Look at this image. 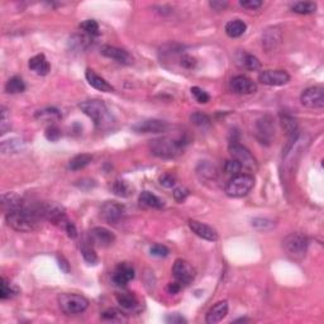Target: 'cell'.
<instances>
[{"label": "cell", "instance_id": "2", "mask_svg": "<svg viewBox=\"0 0 324 324\" xmlns=\"http://www.w3.org/2000/svg\"><path fill=\"white\" fill-rule=\"evenodd\" d=\"M187 141L184 137H162L151 141L150 150L152 155L160 158H175L184 152Z\"/></svg>", "mask_w": 324, "mask_h": 324}, {"label": "cell", "instance_id": "54", "mask_svg": "<svg viewBox=\"0 0 324 324\" xmlns=\"http://www.w3.org/2000/svg\"><path fill=\"white\" fill-rule=\"evenodd\" d=\"M65 231H66L67 236H69L70 238H76L77 237L76 227H75V224L72 223V222H67L66 226H65Z\"/></svg>", "mask_w": 324, "mask_h": 324}, {"label": "cell", "instance_id": "41", "mask_svg": "<svg viewBox=\"0 0 324 324\" xmlns=\"http://www.w3.org/2000/svg\"><path fill=\"white\" fill-rule=\"evenodd\" d=\"M80 28L86 33L87 36H98L99 35V24L98 22L94 21V19H87V21H84L81 24H80Z\"/></svg>", "mask_w": 324, "mask_h": 324}, {"label": "cell", "instance_id": "39", "mask_svg": "<svg viewBox=\"0 0 324 324\" xmlns=\"http://www.w3.org/2000/svg\"><path fill=\"white\" fill-rule=\"evenodd\" d=\"M100 318L105 321H117V323L127 320V318H124V313H122L121 310H118V309H114V308L108 309V310L103 311L100 315Z\"/></svg>", "mask_w": 324, "mask_h": 324}, {"label": "cell", "instance_id": "49", "mask_svg": "<svg viewBox=\"0 0 324 324\" xmlns=\"http://www.w3.org/2000/svg\"><path fill=\"white\" fill-rule=\"evenodd\" d=\"M190 191L186 189V187H176L174 190V199L177 201V203H182V201L186 200V198L189 196Z\"/></svg>", "mask_w": 324, "mask_h": 324}, {"label": "cell", "instance_id": "34", "mask_svg": "<svg viewBox=\"0 0 324 324\" xmlns=\"http://www.w3.org/2000/svg\"><path fill=\"white\" fill-rule=\"evenodd\" d=\"M291 11L298 14H313L316 12V4L314 2H298L291 6Z\"/></svg>", "mask_w": 324, "mask_h": 324}, {"label": "cell", "instance_id": "47", "mask_svg": "<svg viewBox=\"0 0 324 324\" xmlns=\"http://www.w3.org/2000/svg\"><path fill=\"white\" fill-rule=\"evenodd\" d=\"M150 252H151V255L155 256V257L164 258V257H166V256H169L170 251H169V248L166 247V246L158 245V243H157V245H153L152 247H151Z\"/></svg>", "mask_w": 324, "mask_h": 324}, {"label": "cell", "instance_id": "7", "mask_svg": "<svg viewBox=\"0 0 324 324\" xmlns=\"http://www.w3.org/2000/svg\"><path fill=\"white\" fill-rule=\"evenodd\" d=\"M230 153L232 156L233 160L240 162L242 169L248 170V171H256L257 170V161L253 157L252 153L242 145H231L230 146Z\"/></svg>", "mask_w": 324, "mask_h": 324}, {"label": "cell", "instance_id": "30", "mask_svg": "<svg viewBox=\"0 0 324 324\" xmlns=\"http://www.w3.org/2000/svg\"><path fill=\"white\" fill-rule=\"evenodd\" d=\"M92 161V156L89 153H81V155L75 156L69 162V169L72 171H79V170L85 169L87 165Z\"/></svg>", "mask_w": 324, "mask_h": 324}, {"label": "cell", "instance_id": "26", "mask_svg": "<svg viewBox=\"0 0 324 324\" xmlns=\"http://www.w3.org/2000/svg\"><path fill=\"white\" fill-rule=\"evenodd\" d=\"M2 205L8 211L23 208V199L16 192H6L2 195Z\"/></svg>", "mask_w": 324, "mask_h": 324}, {"label": "cell", "instance_id": "14", "mask_svg": "<svg viewBox=\"0 0 324 324\" xmlns=\"http://www.w3.org/2000/svg\"><path fill=\"white\" fill-rule=\"evenodd\" d=\"M231 89L233 92L240 95H248L253 94L257 90V85L253 80L250 77L243 76V75H238L231 80Z\"/></svg>", "mask_w": 324, "mask_h": 324}, {"label": "cell", "instance_id": "8", "mask_svg": "<svg viewBox=\"0 0 324 324\" xmlns=\"http://www.w3.org/2000/svg\"><path fill=\"white\" fill-rule=\"evenodd\" d=\"M300 101L305 108L323 109L324 108V89L321 86H311L303 91Z\"/></svg>", "mask_w": 324, "mask_h": 324}, {"label": "cell", "instance_id": "1", "mask_svg": "<svg viewBox=\"0 0 324 324\" xmlns=\"http://www.w3.org/2000/svg\"><path fill=\"white\" fill-rule=\"evenodd\" d=\"M41 211L35 209L21 208L17 210L8 211L6 215V221L11 228L18 232H32L40 224Z\"/></svg>", "mask_w": 324, "mask_h": 324}, {"label": "cell", "instance_id": "31", "mask_svg": "<svg viewBox=\"0 0 324 324\" xmlns=\"http://www.w3.org/2000/svg\"><path fill=\"white\" fill-rule=\"evenodd\" d=\"M26 90V84H24L23 79L19 76H13L7 81L6 84V91L8 94H19Z\"/></svg>", "mask_w": 324, "mask_h": 324}, {"label": "cell", "instance_id": "12", "mask_svg": "<svg viewBox=\"0 0 324 324\" xmlns=\"http://www.w3.org/2000/svg\"><path fill=\"white\" fill-rule=\"evenodd\" d=\"M172 275H174L175 281H177L179 284L189 285L195 276V272L189 262L179 258L172 266Z\"/></svg>", "mask_w": 324, "mask_h": 324}, {"label": "cell", "instance_id": "48", "mask_svg": "<svg viewBox=\"0 0 324 324\" xmlns=\"http://www.w3.org/2000/svg\"><path fill=\"white\" fill-rule=\"evenodd\" d=\"M46 138L51 142H56L61 138V131L58 127L56 126H51L46 129Z\"/></svg>", "mask_w": 324, "mask_h": 324}, {"label": "cell", "instance_id": "53", "mask_svg": "<svg viewBox=\"0 0 324 324\" xmlns=\"http://www.w3.org/2000/svg\"><path fill=\"white\" fill-rule=\"evenodd\" d=\"M166 321L171 324H182L186 323V319L180 315V314H170L169 316H166Z\"/></svg>", "mask_w": 324, "mask_h": 324}, {"label": "cell", "instance_id": "50", "mask_svg": "<svg viewBox=\"0 0 324 324\" xmlns=\"http://www.w3.org/2000/svg\"><path fill=\"white\" fill-rule=\"evenodd\" d=\"M240 4L241 7L248 9V11H256V9L262 7V2H260V0H241Z\"/></svg>", "mask_w": 324, "mask_h": 324}, {"label": "cell", "instance_id": "21", "mask_svg": "<svg viewBox=\"0 0 324 324\" xmlns=\"http://www.w3.org/2000/svg\"><path fill=\"white\" fill-rule=\"evenodd\" d=\"M236 63L242 69L250 70V71H256L261 67L260 60L256 56L245 52V51H240V52L236 53Z\"/></svg>", "mask_w": 324, "mask_h": 324}, {"label": "cell", "instance_id": "18", "mask_svg": "<svg viewBox=\"0 0 324 324\" xmlns=\"http://www.w3.org/2000/svg\"><path fill=\"white\" fill-rule=\"evenodd\" d=\"M167 123L160 119H147L135 124L132 129L137 133H162L167 129Z\"/></svg>", "mask_w": 324, "mask_h": 324}, {"label": "cell", "instance_id": "20", "mask_svg": "<svg viewBox=\"0 0 324 324\" xmlns=\"http://www.w3.org/2000/svg\"><path fill=\"white\" fill-rule=\"evenodd\" d=\"M227 314H228V301H218V303L214 304V305L209 309V311L206 313L205 316V321L208 324H217L223 320Z\"/></svg>", "mask_w": 324, "mask_h": 324}, {"label": "cell", "instance_id": "28", "mask_svg": "<svg viewBox=\"0 0 324 324\" xmlns=\"http://www.w3.org/2000/svg\"><path fill=\"white\" fill-rule=\"evenodd\" d=\"M117 301L126 310L136 311L140 308V301H138V299L132 293L117 294Z\"/></svg>", "mask_w": 324, "mask_h": 324}, {"label": "cell", "instance_id": "25", "mask_svg": "<svg viewBox=\"0 0 324 324\" xmlns=\"http://www.w3.org/2000/svg\"><path fill=\"white\" fill-rule=\"evenodd\" d=\"M281 41V32L279 28H269L262 36V45L267 51L276 47Z\"/></svg>", "mask_w": 324, "mask_h": 324}, {"label": "cell", "instance_id": "36", "mask_svg": "<svg viewBox=\"0 0 324 324\" xmlns=\"http://www.w3.org/2000/svg\"><path fill=\"white\" fill-rule=\"evenodd\" d=\"M18 290L11 284V282L7 281L6 279L0 280V299L2 300H7V299L13 298L14 295H17Z\"/></svg>", "mask_w": 324, "mask_h": 324}, {"label": "cell", "instance_id": "24", "mask_svg": "<svg viewBox=\"0 0 324 324\" xmlns=\"http://www.w3.org/2000/svg\"><path fill=\"white\" fill-rule=\"evenodd\" d=\"M281 124L291 142L298 140V122L290 114H281Z\"/></svg>", "mask_w": 324, "mask_h": 324}, {"label": "cell", "instance_id": "46", "mask_svg": "<svg viewBox=\"0 0 324 324\" xmlns=\"http://www.w3.org/2000/svg\"><path fill=\"white\" fill-rule=\"evenodd\" d=\"M252 226L258 231H267L274 227V222L266 218H256L252 221Z\"/></svg>", "mask_w": 324, "mask_h": 324}, {"label": "cell", "instance_id": "17", "mask_svg": "<svg viewBox=\"0 0 324 324\" xmlns=\"http://www.w3.org/2000/svg\"><path fill=\"white\" fill-rule=\"evenodd\" d=\"M189 228L195 233L198 237L203 238V240L209 241V242H215L218 241V233L214 228H211L210 226L205 223H201L199 221H194V219H190L189 221Z\"/></svg>", "mask_w": 324, "mask_h": 324}, {"label": "cell", "instance_id": "23", "mask_svg": "<svg viewBox=\"0 0 324 324\" xmlns=\"http://www.w3.org/2000/svg\"><path fill=\"white\" fill-rule=\"evenodd\" d=\"M28 66L32 71L40 76H46L51 70L50 62L45 55H36L35 57H32L28 62Z\"/></svg>", "mask_w": 324, "mask_h": 324}, {"label": "cell", "instance_id": "4", "mask_svg": "<svg viewBox=\"0 0 324 324\" xmlns=\"http://www.w3.org/2000/svg\"><path fill=\"white\" fill-rule=\"evenodd\" d=\"M255 186V177L250 174H238L233 176L224 187V191L231 198L246 196Z\"/></svg>", "mask_w": 324, "mask_h": 324}, {"label": "cell", "instance_id": "11", "mask_svg": "<svg viewBox=\"0 0 324 324\" xmlns=\"http://www.w3.org/2000/svg\"><path fill=\"white\" fill-rule=\"evenodd\" d=\"M258 81L267 86H282L290 81V75L284 70H265L258 75Z\"/></svg>", "mask_w": 324, "mask_h": 324}, {"label": "cell", "instance_id": "9", "mask_svg": "<svg viewBox=\"0 0 324 324\" xmlns=\"http://www.w3.org/2000/svg\"><path fill=\"white\" fill-rule=\"evenodd\" d=\"M40 211H41V215H42L43 218H46L47 221H50L51 223L57 224V226H61V224H62L63 228H65L66 223L69 222L66 219V213H65V209L56 203L45 204V205L41 206Z\"/></svg>", "mask_w": 324, "mask_h": 324}, {"label": "cell", "instance_id": "38", "mask_svg": "<svg viewBox=\"0 0 324 324\" xmlns=\"http://www.w3.org/2000/svg\"><path fill=\"white\" fill-rule=\"evenodd\" d=\"M198 175L201 177V179H209V180H215L217 177V170L215 167L211 166L210 164H206V162H201L198 166Z\"/></svg>", "mask_w": 324, "mask_h": 324}, {"label": "cell", "instance_id": "35", "mask_svg": "<svg viewBox=\"0 0 324 324\" xmlns=\"http://www.w3.org/2000/svg\"><path fill=\"white\" fill-rule=\"evenodd\" d=\"M61 112L56 108H46L36 113V118L46 122H53L61 119Z\"/></svg>", "mask_w": 324, "mask_h": 324}, {"label": "cell", "instance_id": "22", "mask_svg": "<svg viewBox=\"0 0 324 324\" xmlns=\"http://www.w3.org/2000/svg\"><path fill=\"white\" fill-rule=\"evenodd\" d=\"M85 77H86V81L89 82L90 86H92L94 89L99 90V91L103 92H112L114 91V87L106 81L105 79H103L101 76H99L98 74L92 70H86L85 72Z\"/></svg>", "mask_w": 324, "mask_h": 324}, {"label": "cell", "instance_id": "52", "mask_svg": "<svg viewBox=\"0 0 324 324\" xmlns=\"http://www.w3.org/2000/svg\"><path fill=\"white\" fill-rule=\"evenodd\" d=\"M181 66H184L185 69H194L196 65V58L192 57L190 55H184L181 57Z\"/></svg>", "mask_w": 324, "mask_h": 324}, {"label": "cell", "instance_id": "27", "mask_svg": "<svg viewBox=\"0 0 324 324\" xmlns=\"http://www.w3.org/2000/svg\"><path fill=\"white\" fill-rule=\"evenodd\" d=\"M247 29V24L245 23L241 19H233V21H230L224 27V31H226L227 36L231 38H237L241 37Z\"/></svg>", "mask_w": 324, "mask_h": 324}, {"label": "cell", "instance_id": "33", "mask_svg": "<svg viewBox=\"0 0 324 324\" xmlns=\"http://www.w3.org/2000/svg\"><path fill=\"white\" fill-rule=\"evenodd\" d=\"M112 190H113V192L117 196H121V198H128L133 191L132 186L124 180H117L113 184Z\"/></svg>", "mask_w": 324, "mask_h": 324}, {"label": "cell", "instance_id": "15", "mask_svg": "<svg viewBox=\"0 0 324 324\" xmlns=\"http://www.w3.org/2000/svg\"><path fill=\"white\" fill-rule=\"evenodd\" d=\"M256 129H257V133H256V135H257L258 141H260L262 145H270L275 133L272 119L270 118V117H264V118H261L257 122Z\"/></svg>", "mask_w": 324, "mask_h": 324}, {"label": "cell", "instance_id": "57", "mask_svg": "<svg viewBox=\"0 0 324 324\" xmlns=\"http://www.w3.org/2000/svg\"><path fill=\"white\" fill-rule=\"evenodd\" d=\"M182 285L179 284L177 281L175 282H170L169 285H167V291H169L170 294H177L181 290Z\"/></svg>", "mask_w": 324, "mask_h": 324}, {"label": "cell", "instance_id": "55", "mask_svg": "<svg viewBox=\"0 0 324 324\" xmlns=\"http://www.w3.org/2000/svg\"><path fill=\"white\" fill-rule=\"evenodd\" d=\"M57 260H58V266H60V269L62 270V271L65 272V274H69V272H70V265H69V262H67L66 258L63 257V256H58Z\"/></svg>", "mask_w": 324, "mask_h": 324}, {"label": "cell", "instance_id": "29", "mask_svg": "<svg viewBox=\"0 0 324 324\" xmlns=\"http://www.w3.org/2000/svg\"><path fill=\"white\" fill-rule=\"evenodd\" d=\"M140 204L146 206V208H153V209H161L164 206V201L161 200L157 195L152 194L150 191H142L140 195Z\"/></svg>", "mask_w": 324, "mask_h": 324}, {"label": "cell", "instance_id": "37", "mask_svg": "<svg viewBox=\"0 0 324 324\" xmlns=\"http://www.w3.org/2000/svg\"><path fill=\"white\" fill-rule=\"evenodd\" d=\"M2 152L3 153H17L23 148V142L21 140H9L2 142Z\"/></svg>", "mask_w": 324, "mask_h": 324}, {"label": "cell", "instance_id": "5", "mask_svg": "<svg viewBox=\"0 0 324 324\" xmlns=\"http://www.w3.org/2000/svg\"><path fill=\"white\" fill-rule=\"evenodd\" d=\"M57 301L61 311L67 314V315H75V314L84 313L89 308V300L85 296L79 295V294H60L57 298Z\"/></svg>", "mask_w": 324, "mask_h": 324}, {"label": "cell", "instance_id": "19", "mask_svg": "<svg viewBox=\"0 0 324 324\" xmlns=\"http://www.w3.org/2000/svg\"><path fill=\"white\" fill-rule=\"evenodd\" d=\"M100 53L103 56H105V57L112 58V60L122 63V65H131L133 61L132 56L129 55L127 51L122 50V48H118V47H114V46H109V45L101 46Z\"/></svg>", "mask_w": 324, "mask_h": 324}, {"label": "cell", "instance_id": "32", "mask_svg": "<svg viewBox=\"0 0 324 324\" xmlns=\"http://www.w3.org/2000/svg\"><path fill=\"white\" fill-rule=\"evenodd\" d=\"M70 47L74 51H85L90 45V36L75 35L69 41Z\"/></svg>", "mask_w": 324, "mask_h": 324}, {"label": "cell", "instance_id": "3", "mask_svg": "<svg viewBox=\"0 0 324 324\" xmlns=\"http://www.w3.org/2000/svg\"><path fill=\"white\" fill-rule=\"evenodd\" d=\"M79 106L84 112V114H86L94 122L96 128L106 129L113 123L112 122L113 121V117H112L111 112H109L108 106L105 105L104 101L98 100V99H92V100L82 101Z\"/></svg>", "mask_w": 324, "mask_h": 324}, {"label": "cell", "instance_id": "10", "mask_svg": "<svg viewBox=\"0 0 324 324\" xmlns=\"http://www.w3.org/2000/svg\"><path fill=\"white\" fill-rule=\"evenodd\" d=\"M124 206L117 201H105L100 208V217L109 224H118L123 221Z\"/></svg>", "mask_w": 324, "mask_h": 324}, {"label": "cell", "instance_id": "16", "mask_svg": "<svg viewBox=\"0 0 324 324\" xmlns=\"http://www.w3.org/2000/svg\"><path fill=\"white\" fill-rule=\"evenodd\" d=\"M90 240L99 247H109L116 241V236L112 231L106 230L104 227H95L90 232Z\"/></svg>", "mask_w": 324, "mask_h": 324}, {"label": "cell", "instance_id": "13", "mask_svg": "<svg viewBox=\"0 0 324 324\" xmlns=\"http://www.w3.org/2000/svg\"><path fill=\"white\" fill-rule=\"evenodd\" d=\"M133 279H135V269L132 267V265L127 264V262L119 264L112 275V281L117 286H126Z\"/></svg>", "mask_w": 324, "mask_h": 324}, {"label": "cell", "instance_id": "42", "mask_svg": "<svg viewBox=\"0 0 324 324\" xmlns=\"http://www.w3.org/2000/svg\"><path fill=\"white\" fill-rule=\"evenodd\" d=\"M190 91H191L192 96L195 98V100L198 101V103L206 104L209 100H210V96H209L208 92L204 91V90L200 89L199 86H192Z\"/></svg>", "mask_w": 324, "mask_h": 324}, {"label": "cell", "instance_id": "43", "mask_svg": "<svg viewBox=\"0 0 324 324\" xmlns=\"http://www.w3.org/2000/svg\"><path fill=\"white\" fill-rule=\"evenodd\" d=\"M8 129H11L8 111H7L6 106H2L0 108V132H2V136L6 135Z\"/></svg>", "mask_w": 324, "mask_h": 324}, {"label": "cell", "instance_id": "40", "mask_svg": "<svg viewBox=\"0 0 324 324\" xmlns=\"http://www.w3.org/2000/svg\"><path fill=\"white\" fill-rule=\"evenodd\" d=\"M81 255L84 257L85 262H87L89 265H96L99 261L98 255L94 251V248L89 245H82L81 246Z\"/></svg>", "mask_w": 324, "mask_h": 324}, {"label": "cell", "instance_id": "51", "mask_svg": "<svg viewBox=\"0 0 324 324\" xmlns=\"http://www.w3.org/2000/svg\"><path fill=\"white\" fill-rule=\"evenodd\" d=\"M160 184L164 187H172L176 184V179L171 174H164L160 176Z\"/></svg>", "mask_w": 324, "mask_h": 324}, {"label": "cell", "instance_id": "6", "mask_svg": "<svg viewBox=\"0 0 324 324\" xmlns=\"http://www.w3.org/2000/svg\"><path fill=\"white\" fill-rule=\"evenodd\" d=\"M309 247V240L303 233H291L282 241V248L289 257L300 260L305 256Z\"/></svg>", "mask_w": 324, "mask_h": 324}, {"label": "cell", "instance_id": "44", "mask_svg": "<svg viewBox=\"0 0 324 324\" xmlns=\"http://www.w3.org/2000/svg\"><path fill=\"white\" fill-rule=\"evenodd\" d=\"M242 166L240 165V162H237L236 160H228L226 162V165H224V171H226V174L228 175H233V176H236V175L240 174L241 171H242Z\"/></svg>", "mask_w": 324, "mask_h": 324}, {"label": "cell", "instance_id": "45", "mask_svg": "<svg viewBox=\"0 0 324 324\" xmlns=\"http://www.w3.org/2000/svg\"><path fill=\"white\" fill-rule=\"evenodd\" d=\"M190 119H191L192 123L198 127H205L210 124V118L206 114L200 113V112H195L194 114H191Z\"/></svg>", "mask_w": 324, "mask_h": 324}, {"label": "cell", "instance_id": "56", "mask_svg": "<svg viewBox=\"0 0 324 324\" xmlns=\"http://www.w3.org/2000/svg\"><path fill=\"white\" fill-rule=\"evenodd\" d=\"M209 6L214 9V11H224L228 7L227 2H221V0H213L209 3Z\"/></svg>", "mask_w": 324, "mask_h": 324}]
</instances>
